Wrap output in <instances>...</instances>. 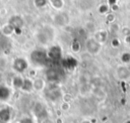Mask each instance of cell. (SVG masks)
<instances>
[{"mask_svg": "<svg viewBox=\"0 0 130 123\" xmlns=\"http://www.w3.org/2000/svg\"><path fill=\"white\" fill-rule=\"evenodd\" d=\"M71 48H72V50L75 51V52L79 51V49H80V43H79L77 40L73 41V42H72V45H71Z\"/></svg>", "mask_w": 130, "mask_h": 123, "instance_id": "22", "label": "cell"}, {"mask_svg": "<svg viewBox=\"0 0 130 123\" xmlns=\"http://www.w3.org/2000/svg\"><path fill=\"white\" fill-rule=\"evenodd\" d=\"M32 112L35 114V116L40 120V122H42L43 120L49 118V114H48V111L46 109V107L44 106V104L38 102L35 104L34 106V109H32Z\"/></svg>", "mask_w": 130, "mask_h": 123, "instance_id": "5", "label": "cell"}, {"mask_svg": "<svg viewBox=\"0 0 130 123\" xmlns=\"http://www.w3.org/2000/svg\"><path fill=\"white\" fill-rule=\"evenodd\" d=\"M22 82H23V77L21 76H15L12 78V81H11V85L14 89L16 90H20L21 86H22Z\"/></svg>", "mask_w": 130, "mask_h": 123, "instance_id": "15", "label": "cell"}, {"mask_svg": "<svg viewBox=\"0 0 130 123\" xmlns=\"http://www.w3.org/2000/svg\"><path fill=\"white\" fill-rule=\"evenodd\" d=\"M20 90L22 92H25V93H30L31 91H34L32 80L29 78H23V82H22V86H21Z\"/></svg>", "mask_w": 130, "mask_h": 123, "instance_id": "13", "label": "cell"}, {"mask_svg": "<svg viewBox=\"0 0 130 123\" xmlns=\"http://www.w3.org/2000/svg\"><path fill=\"white\" fill-rule=\"evenodd\" d=\"M11 97V89L5 85H0V101L6 102Z\"/></svg>", "mask_w": 130, "mask_h": 123, "instance_id": "12", "label": "cell"}, {"mask_svg": "<svg viewBox=\"0 0 130 123\" xmlns=\"http://www.w3.org/2000/svg\"><path fill=\"white\" fill-rule=\"evenodd\" d=\"M109 11V7H108V5H106V4H102L100 7H99V12L101 13V14H105V13H107Z\"/></svg>", "mask_w": 130, "mask_h": 123, "instance_id": "23", "label": "cell"}, {"mask_svg": "<svg viewBox=\"0 0 130 123\" xmlns=\"http://www.w3.org/2000/svg\"><path fill=\"white\" fill-rule=\"evenodd\" d=\"M41 123H53V122H52V121H51V120H50L49 118H47V119H45V120H43V121H42Z\"/></svg>", "mask_w": 130, "mask_h": 123, "instance_id": "25", "label": "cell"}, {"mask_svg": "<svg viewBox=\"0 0 130 123\" xmlns=\"http://www.w3.org/2000/svg\"><path fill=\"white\" fill-rule=\"evenodd\" d=\"M48 1L49 0H34V3H35V6L36 7L43 8V7H45L48 4Z\"/></svg>", "mask_w": 130, "mask_h": 123, "instance_id": "20", "label": "cell"}, {"mask_svg": "<svg viewBox=\"0 0 130 123\" xmlns=\"http://www.w3.org/2000/svg\"><path fill=\"white\" fill-rule=\"evenodd\" d=\"M62 67L66 70H73L77 66V60L73 56H65L61 60Z\"/></svg>", "mask_w": 130, "mask_h": 123, "instance_id": "10", "label": "cell"}, {"mask_svg": "<svg viewBox=\"0 0 130 123\" xmlns=\"http://www.w3.org/2000/svg\"><path fill=\"white\" fill-rule=\"evenodd\" d=\"M125 123H130V119H129V120H127V121H126Z\"/></svg>", "mask_w": 130, "mask_h": 123, "instance_id": "28", "label": "cell"}, {"mask_svg": "<svg viewBox=\"0 0 130 123\" xmlns=\"http://www.w3.org/2000/svg\"><path fill=\"white\" fill-rule=\"evenodd\" d=\"M30 59L31 63L36 66H40V67H45L49 64V57L47 54V51L41 48L35 49L31 51L30 53Z\"/></svg>", "mask_w": 130, "mask_h": 123, "instance_id": "2", "label": "cell"}, {"mask_svg": "<svg viewBox=\"0 0 130 123\" xmlns=\"http://www.w3.org/2000/svg\"><path fill=\"white\" fill-rule=\"evenodd\" d=\"M8 24L10 26H12V28L14 29V31L21 30L23 28V26H24V20L19 15H12L9 18V20H8Z\"/></svg>", "mask_w": 130, "mask_h": 123, "instance_id": "8", "label": "cell"}, {"mask_svg": "<svg viewBox=\"0 0 130 123\" xmlns=\"http://www.w3.org/2000/svg\"><path fill=\"white\" fill-rule=\"evenodd\" d=\"M68 21H69L68 15L65 13H58L55 16V22L59 25H65L68 23Z\"/></svg>", "mask_w": 130, "mask_h": 123, "instance_id": "14", "label": "cell"}, {"mask_svg": "<svg viewBox=\"0 0 130 123\" xmlns=\"http://www.w3.org/2000/svg\"><path fill=\"white\" fill-rule=\"evenodd\" d=\"M45 77H46V80L48 82L54 84L60 80L61 74H60L59 70H57V69H48L45 73Z\"/></svg>", "mask_w": 130, "mask_h": 123, "instance_id": "9", "label": "cell"}, {"mask_svg": "<svg viewBox=\"0 0 130 123\" xmlns=\"http://www.w3.org/2000/svg\"><path fill=\"white\" fill-rule=\"evenodd\" d=\"M117 75L120 79H127L130 76V72L127 70V68L125 67H120L117 70Z\"/></svg>", "mask_w": 130, "mask_h": 123, "instance_id": "17", "label": "cell"}, {"mask_svg": "<svg viewBox=\"0 0 130 123\" xmlns=\"http://www.w3.org/2000/svg\"><path fill=\"white\" fill-rule=\"evenodd\" d=\"M61 96H62L61 91L56 85H51L46 89V97L53 102H56L57 100H59Z\"/></svg>", "mask_w": 130, "mask_h": 123, "instance_id": "6", "label": "cell"}, {"mask_svg": "<svg viewBox=\"0 0 130 123\" xmlns=\"http://www.w3.org/2000/svg\"><path fill=\"white\" fill-rule=\"evenodd\" d=\"M11 116L12 111L9 107H3L0 109V123H9Z\"/></svg>", "mask_w": 130, "mask_h": 123, "instance_id": "11", "label": "cell"}, {"mask_svg": "<svg viewBox=\"0 0 130 123\" xmlns=\"http://www.w3.org/2000/svg\"><path fill=\"white\" fill-rule=\"evenodd\" d=\"M80 123H91V122H90L89 120H82Z\"/></svg>", "mask_w": 130, "mask_h": 123, "instance_id": "27", "label": "cell"}, {"mask_svg": "<svg viewBox=\"0 0 130 123\" xmlns=\"http://www.w3.org/2000/svg\"><path fill=\"white\" fill-rule=\"evenodd\" d=\"M12 69L17 73V74H23L27 69H28V63L26 58L17 56L13 59L12 61Z\"/></svg>", "mask_w": 130, "mask_h": 123, "instance_id": "4", "label": "cell"}, {"mask_svg": "<svg viewBox=\"0 0 130 123\" xmlns=\"http://www.w3.org/2000/svg\"><path fill=\"white\" fill-rule=\"evenodd\" d=\"M62 108H63V110H67V108H68V104H67V103H64L63 106H62Z\"/></svg>", "mask_w": 130, "mask_h": 123, "instance_id": "26", "label": "cell"}, {"mask_svg": "<svg viewBox=\"0 0 130 123\" xmlns=\"http://www.w3.org/2000/svg\"><path fill=\"white\" fill-rule=\"evenodd\" d=\"M47 54L50 61H61L63 56V51L60 45H52L47 50Z\"/></svg>", "mask_w": 130, "mask_h": 123, "instance_id": "3", "label": "cell"}, {"mask_svg": "<svg viewBox=\"0 0 130 123\" xmlns=\"http://www.w3.org/2000/svg\"><path fill=\"white\" fill-rule=\"evenodd\" d=\"M14 32V29L12 28V26H10L8 23L6 25H4L3 27H1V34H3L4 36H9L10 34H12Z\"/></svg>", "mask_w": 130, "mask_h": 123, "instance_id": "18", "label": "cell"}, {"mask_svg": "<svg viewBox=\"0 0 130 123\" xmlns=\"http://www.w3.org/2000/svg\"><path fill=\"white\" fill-rule=\"evenodd\" d=\"M51 3L53 5V7L56 8V9H61L64 5L63 0H51Z\"/></svg>", "mask_w": 130, "mask_h": 123, "instance_id": "19", "label": "cell"}, {"mask_svg": "<svg viewBox=\"0 0 130 123\" xmlns=\"http://www.w3.org/2000/svg\"><path fill=\"white\" fill-rule=\"evenodd\" d=\"M18 123H35L34 122V120H32V118H30V117H23V118H21L20 120H19V122Z\"/></svg>", "mask_w": 130, "mask_h": 123, "instance_id": "24", "label": "cell"}, {"mask_svg": "<svg viewBox=\"0 0 130 123\" xmlns=\"http://www.w3.org/2000/svg\"><path fill=\"white\" fill-rule=\"evenodd\" d=\"M85 47H86V50L91 53V54H95L98 53L100 50H101V47H102V44L93 38H88L86 41H85Z\"/></svg>", "mask_w": 130, "mask_h": 123, "instance_id": "7", "label": "cell"}, {"mask_svg": "<svg viewBox=\"0 0 130 123\" xmlns=\"http://www.w3.org/2000/svg\"><path fill=\"white\" fill-rule=\"evenodd\" d=\"M32 83H34V90L41 91L45 88V81L41 78H37V79L32 80Z\"/></svg>", "mask_w": 130, "mask_h": 123, "instance_id": "16", "label": "cell"}, {"mask_svg": "<svg viewBox=\"0 0 130 123\" xmlns=\"http://www.w3.org/2000/svg\"><path fill=\"white\" fill-rule=\"evenodd\" d=\"M55 31L52 26L46 25L41 27L37 32V39L42 44H48L54 39Z\"/></svg>", "mask_w": 130, "mask_h": 123, "instance_id": "1", "label": "cell"}, {"mask_svg": "<svg viewBox=\"0 0 130 123\" xmlns=\"http://www.w3.org/2000/svg\"><path fill=\"white\" fill-rule=\"evenodd\" d=\"M121 60H122L124 64L130 63V52H129V51H125L124 53H122V55H121Z\"/></svg>", "mask_w": 130, "mask_h": 123, "instance_id": "21", "label": "cell"}, {"mask_svg": "<svg viewBox=\"0 0 130 123\" xmlns=\"http://www.w3.org/2000/svg\"><path fill=\"white\" fill-rule=\"evenodd\" d=\"M2 34H1V26H0V36H1Z\"/></svg>", "mask_w": 130, "mask_h": 123, "instance_id": "29", "label": "cell"}]
</instances>
